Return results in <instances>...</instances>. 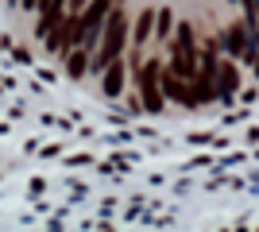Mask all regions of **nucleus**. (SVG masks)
<instances>
[{
	"instance_id": "nucleus-9",
	"label": "nucleus",
	"mask_w": 259,
	"mask_h": 232,
	"mask_svg": "<svg viewBox=\"0 0 259 232\" xmlns=\"http://www.w3.org/2000/svg\"><path fill=\"white\" fill-rule=\"evenodd\" d=\"M85 55H89V47H81V43L66 55V74H70V77H81V74L89 70V58H85Z\"/></svg>"
},
{
	"instance_id": "nucleus-7",
	"label": "nucleus",
	"mask_w": 259,
	"mask_h": 232,
	"mask_svg": "<svg viewBox=\"0 0 259 232\" xmlns=\"http://www.w3.org/2000/svg\"><path fill=\"white\" fill-rule=\"evenodd\" d=\"M101 89H105L108 97H116L120 89H124V62H120V58H112V62L101 70Z\"/></svg>"
},
{
	"instance_id": "nucleus-11",
	"label": "nucleus",
	"mask_w": 259,
	"mask_h": 232,
	"mask_svg": "<svg viewBox=\"0 0 259 232\" xmlns=\"http://www.w3.org/2000/svg\"><path fill=\"white\" fill-rule=\"evenodd\" d=\"M85 4H89V0H70V12H77V16H81V12H85Z\"/></svg>"
},
{
	"instance_id": "nucleus-2",
	"label": "nucleus",
	"mask_w": 259,
	"mask_h": 232,
	"mask_svg": "<svg viewBox=\"0 0 259 232\" xmlns=\"http://www.w3.org/2000/svg\"><path fill=\"white\" fill-rule=\"evenodd\" d=\"M132 74H136V85H140V105L147 112H162V101H166V93H162V62L147 58Z\"/></svg>"
},
{
	"instance_id": "nucleus-6",
	"label": "nucleus",
	"mask_w": 259,
	"mask_h": 232,
	"mask_svg": "<svg viewBox=\"0 0 259 232\" xmlns=\"http://www.w3.org/2000/svg\"><path fill=\"white\" fill-rule=\"evenodd\" d=\"M236 89H240V70L232 66V62H221V66H217V97L228 101Z\"/></svg>"
},
{
	"instance_id": "nucleus-3",
	"label": "nucleus",
	"mask_w": 259,
	"mask_h": 232,
	"mask_svg": "<svg viewBox=\"0 0 259 232\" xmlns=\"http://www.w3.org/2000/svg\"><path fill=\"white\" fill-rule=\"evenodd\" d=\"M197 39H194V27L190 23H174V43H170V70L182 77H194L197 74Z\"/></svg>"
},
{
	"instance_id": "nucleus-10",
	"label": "nucleus",
	"mask_w": 259,
	"mask_h": 232,
	"mask_svg": "<svg viewBox=\"0 0 259 232\" xmlns=\"http://www.w3.org/2000/svg\"><path fill=\"white\" fill-rule=\"evenodd\" d=\"M170 23H174L170 8H159V12H155V35H170Z\"/></svg>"
},
{
	"instance_id": "nucleus-8",
	"label": "nucleus",
	"mask_w": 259,
	"mask_h": 232,
	"mask_svg": "<svg viewBox=\"0 0 259 232\" xmlns=\"http://www.w3.org/2000/svg\"><path fill=\"white\" fill-rule=\"evenodd\" d=\"M151 35H155V8H147V12H140V20L132 23V39H136V47H143Z\"/></svg>"
},
{
	"instance_id": "nucleus-4",
	"label": "nucleus",
	"mask_w": 259,
	"mask_h": 232,
	"mask_svg": "<svg viewBox=\"0 0 259 232\" xmlns=\"http://www.w3.org/2000/svg\"><path fill=\"white\" fill-rule=\"evenodd\" d=\"M162 93L170 101H178V105H190L194 109V93H190V77L174 74V70H162Z\"/></svg>"
},
{
	"instance_id": "nucleus-1",
	"label": "nucleus",
	"mask_w": 259,
	"mask_h": 232,
	"mask_svg": "<svg viewBox=\"0 0 259 232\" xmlns=\"http://www.w3.org/2000/svg\"><path fill=\"white\" fill-rule=\"evenodd\" d=\"M128 12L124 8H112L108 12V20H105V31H101V43H97V55H93V62L89 66L93 70H105L112 58L124 55V43H128Z\"/></svg>"
},
{
	"instance_id": "nucleus-5",
	"label": "nucleus",
	"mask_w": 259,
	"mask_h": 232,
	"mask_svg": "<svg viewBox=\"0 0 259 232\" xmlns=\"http://www.w3.org/2000/svg\"><path fill=\"white\" fill-rule=\"evenodd\" d=\"M251 39H255V35L248 31V23H232V27L225 31V51H228V55H240V58H244V55H248V43H251Z\"/></svg>"
},
{
	"instance_id": "nucleus-12",
	"label": "nucleus",
	"mask_w": 259,
	"mask_h": 232,
	"mask_svg": "<svg viewBox=\"0 0 259 232\" xmlns=\"http://www.w3.org/2000/svg\"><path fill=\"white\" fill-rule=\"evenodd\" d=\"M23 8H39V0H20Z\"/></svg>"
}]
</instances>
